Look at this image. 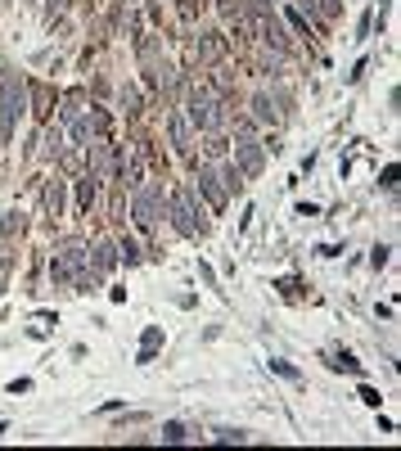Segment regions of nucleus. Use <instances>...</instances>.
<instances>
[{
    "label": "nucleus",
    "instance_id": "1",
    "mask_svg": "<svg viewBox=\"0 0 401 451\" xmlns=\"http://www.w3.org/2000/svg\"><path fill=\"white\" fill-rule=\"evenodd\" d=\"M18 113H23V82L5 77L0 82V145L9 140V127L18 122Z\"/></svg>",
    "mask_w": 401,
    "mask_h": 451
},
{
    "label": "nucleus",
    "instance_id": "5",
    "mask_svg": "<svg viewBox=\"0 0 401 451\" xmlns=\"http://www.w3.org/2000/svg\"><path fill=\"white\" fill-rule=\"evenodd\" d=\"M239 167L253 176V171H262V149L257 145H239Z\"/></svg>",
    "mask_w": 401,
    "mask_h": 451
},
{
    "label": "nucleus",
    "instance_id": "6",
    "mask_svg": "<svg viewBox=\"0 0 401 451\" xmlns=\"http://www.w3.org/2000/svg\"><path fill=\"white\" fill-rule=\"evenodd\" d=\"M212 181H217V176H212V171H198V190H203V194H207V199H212V204H217V208H221V204H226V199H221V190H217V185H212Z\"/></svg>",
    "mask_w": 401,
    "mask_h": 451
},
{
    "label": "nucleus",
    "instance_id": "3",
    "mask_svg": "<svg viewBox=\"0 0 401 451\" xmlns=\"http://www.w3.org/2000/svg\"><path fill=\"white\" fill-rule=\"evenodd\" d=\"M158 199H162L158 185H149L145 194L136 199V222H140V226H154V222H158V217H154V213H158Z\"/></svg>",
    "mask_w": 401,
    "mask_h": 451
},
{
    "label": "nucleus",
    "instance_id": "9",
    "mask_svg": "<svg viewBox=\"0 0 401 451\" xmlns=\"http://www.w3.org/2000/svg\"><path fill=\"white\" fill-rule=\"evenodd\" d=\"M171 140L185 149V122H180V118H171Z\"/></svg>",
    "mask_w": 401,
    "mask_h": 451
},
{
    "label": "nucleus",
    "instance_id": "8",
    "mask_svg": "<svg viewBox=\"0 0 401 451\" xmlns=\"http://www.w3.org/2000/svg\"><path fill=\"white\" fill-rule=\"evenodd\" d=\"M158 339H162V334H158V330H149V334H145V348H140V361H149V352H154V348H158Z\"/></svg>",
    "mask_w": 401,
    "mask_h": 451
},
{
    "label": "nucleus",
    "instance_id": "4",
    "mask_svg": "<svg viewBox=\"0 0 401 451\" xmlns=\"http://www.w3.org/2000/svg\"><path fill=\"white\" fill-rule=\"evenodd\" d=\"M189 118H194L198 127H217V122H221L217 118V104L207 100V95H194V100H189Z\"/></svg>",
    "mask_w": 401,
    "mask_h": 451
},
{
    "label": "nucleus",
    "instance_id": "2",
    "mask_svg": "<svg viewBox=\"0 0 401 451\" xmlns=\"http://www.w3.org/2000/svg\"><path fill=\"white\" fill-rule=\"evenodd\" d=\"M171 213H176V230H180V235H194V230H198L194 204H189V190H180V194H176V204H171Z\"/></svg>",
    "mask_w": 401,
    "mask_h": 451
},
{
    "label": "nucleus",
    "instance_id": "10",
    "mask_svg": "<svg viewBox=\"0 0 401 451\" xmlns=\"http://www.w3.org/2000/svg\"><path fill=\"white\" fill-rule=\"evenodd\" d=\"M162 438H167V443H180V438H185V429H180V425H167V429H162Z\"/></svg>",
    "mask_w": 401,
    "mask_h": 451
},
{
    "label": "nucleus",
    "instance_id": "7",
    "mask_svg": "<svg viewBox=\"0 0 401 451\" xmlns=\"http://www.w3.org/2000/svg\"><path fill=\"white\" fill-rule=\"evenodd\" d=\"M109 266H113V248H109V244H100V248H95V275H104Z\"/></svg>",
    "mask_w": 401,
    "mask_h": 451
}]
</instances>
